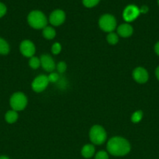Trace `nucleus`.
Returning <instances> with one entry per match:
<instances>
[{
	"instance_id": "obj_1",
	"label": "nucleus",
	"mask_w": 159,
	"mask_h": 159,
	"mask_svg": "<svg viewBox=\"0 0 159 159\" xmlns=\"http://www.w3.org/2000/svg\"><path fill=\"white\" fill-rule=\"evenodd\" d=\"M129 141L121 137H113L107 143V150L113 156H125L130 152Z\"/></svg>"
},
{
	"instance_id": "obj_2",
	"label": "nucleus",
	"mask_w": 159,
	"mask_h": 159,
	"mask_svg": "<svg viewBox=\"0 0 159 159\" xmlns=\"http://www.w3.org/2000/svg\"><path fill=\"white\" fill-rule=\"evenodd\" d=\"M27 22L30 26L34 29H44L48 24V20L42 12L34 10L29 13Z\"/></svg>"
},
{
	"instance_id": "obj_3",
	"label": "nucleus",
	"mask_w": 159,
	"mask_h": 159,
	"mask_svg": "<svg viewBox=\"0 0 159 159\" xmlns=\"http://www.w3.org/2000/svg\"><path fill=\"white\" fill-rule=\"evenodd\" d=\"M90 140L93 144L101 145L107 138V134L105 130L100 125H94L91 127L89 134Z\"/></svg>"
},
{
	"instance_id": "obj_4",
	"label": "nucleus",
	"mask_w": 159,
	"mask_h": 159,
	"mask_svg": "<svg viewBox=\"0 0 159 159\" xmlns=\"http://www.w3.org/2000/svg\"><path fill=\"white\" fill-rule=\"evenodd\" d=\"M9 104L12 109L15 111H21L24 110L27 105V98L23 93L17 92L11 96Z\"/></svg>"
},
{
	"instance_id": "obj_5",
	"label": "nucleus",
	"mask_w": 159,
	"mask_h": 159,
	"mask_svg": "<svg viewBox=\"0 0 159 159\" xmlns=\"http://www.w3.org/2000/svg\"><path fill=\"white\" fill-rule=\"evenodd\" d=\"M98 24L103 31L112 33L116 28V20L111 14H104L99 19Z\"/></svg>"
},
{
	"instance_id": "obj_6",
	"label": "nucleus",
	"mask_w": 159,
	"mask_h": 159,
	"mask_svg": "<svg viewBox=\"0 0 159 159\" xmlns=\"http://www.w3.org/2000/svg\"><path fill=\"white\" fill-rule=\"evenodd\" d=\"M48 83H49V81H48V76L45 75H41L34 79L31 84V87L35 93H41L47 88Z\"/></svg>"
},
{
	"instance_id": "obj_7",
	"label": "nucleus",
	"mask_w": 159,
	"mask_h": 159,
	"mask_svg": "<svg viewBox=\"0 0 159 159\" xmlns=\"http://www.w3.org/2000/svg\"><path fill=\"white\" fill-rule=\"evenodd\" d=\"M140 13V9L137 6H134V5H129L125 8L123 16L125 21L130 23V22L135 20L139 16Z\"/></svg>"
},
{
	"instance_id": "obj_8",
	"label": "nucleus",
	"mask_w": 159,
	"mask_h": 159,
	"mask_svg": "<svg viewBox=\"0 0 159 159\" xmlns=\"http://www.w3.org/2000/svg\"><path fill=\"white\" fill-rule=\"evenodd\" d=\"M20 50L21 54L26 57H31L35 54V46L34 43L29 40H23L20 43Z\"/></svg>"
},
{
	"instance_id": "obj_9",
	"label": "nucleus",
	"mask_w": 159,
	"mask_h": 159,
	"mask_svg": "<svg viewBox=\"0 0 159 159\" xmlns=\"http://www.w3.org/2000/svg\"><path fill=\"white\" fill-rule=\"evenodd\" d=\"M65 20V14L61 9H56L51 13L49 16V22L52 26H58L64 23Z\"/></svg>"
},
{
	"instance_id": "obj_10",
	"label": "nucleus",
	"mask_w": 159,
	"mask_h": 159,
	"mask_svg": "<svg viewBox=\"0 0 159 159\" xmlns=\"http://www.w3.org/2000/svg\"><path fill=\"white\" fill-rule=\"evenodd\" d=\"M132 77L136 82L143 84L147 82L148 79H149V75H148L147 71L144 68L137 67L132 71Z\"/></svg>"
},
{
	"instance_id": "obj_11",
	"label": "nucleus",
	"mask_w": 159,
	"mask_h": 159,
	"mask_svg": "<svg viewBox=\"0 0 159 159\" xmlns=\"http://www.w3.org/2000/svg\"><path fill=\"white\" fill-rule=\"evenodd\" d=\"M41 65L48 72H52L55 68V63L52 57L48 54H43L41 56Z\"/></svg>"
},
{
	"instance_id": "obj_12",
	"label": "nucleus",
	"mask_w": 159,
	"mask_h": 159,
	"mask_svg": "<svg viewBox=\"0 0 159 159\" xmlns=\"http://www.w3.org/2000/svg\"><path fill=\"white\" fill-rule=\"evenodd\" d=\"M117 32L120 37L126 38V37H129L132 35L133 29H132V26L129 25V23H123L120 26H118Z\"/></svg>"
},
{
	"instance_id": "obj_13",
	"label": "nucleus",
	"mask_w": 159,
	"mask_h": 159,
	"mask_svg": "<svg viewBox=\"0 0 159 159\" xmlns=\"http://www.w3.org/2000/svg\"><path fill=\"white\" fill-rule=\"evenodd\" d=\"M95 153V148L92 144H86L82 148L81 155L85 158H90Z\"/></svg>"
},
{
	"instance_id": "obj_14",
	"label": "nucleus",
	"mask_w": 159,
	"mask_h": 159,
	"mask_svg": "<svg viewBox=\"0 0 159 159\" xmlns=\"http://www.w3.org/2000/svg\"><path fill=\"white\" fill-rule=\"evenodd\" d=\"M5 119L8 124H13L18 119V113L13 110H9L5 115Z\"/></svg>"
},
{
	"instance_id": "obj_15",
	"label": "nucleus",
	"mask_w": 159,
	"mask_h": 159,
	"mask_svg": "<svg viewBox=\"0 0 159 159\" xmlns=\"http://www.w3.org/2000/svg\"><path fill=\"white\" fill-rule=\"evenodd\" d=\"M42 34H43L44 37L45 39H47V40H51V39H53L55 37L56 32L54 28H52L51 26H47L43 29Z\"/></svg>"
},
{
	"instance_id": "obj_16",
	"label": "nucleus",
	"mask_w": 159,
	"mask_h": 159,
	"mask_svg": "<svg viewBox=\"0 0 159 159\" xmlns=\"http://www.w3.org/2000/svg\"><path fill=\"white\" fill-rule=\"evenodd\" d=\"M9 52V45L4 39L0 37V54L6 55Z\"/></svg>"
},
{
	"instance_id": "obj_17",
	"label": "nucleus",
	"mask_w": 159,
	"mask_h": 159,
	"mask_svg": "<svg viewBox=\"0 0 159 159\" xmlns=\"http://www.w3.org/2000/svg\"><path fill=\"white\" fill-rule=\"evenodd\" d=\"M29 65L33 69H37L41 66L40 58H38L37 57H34V56L31 57L29 61Z\"/></svg>"
},
{
	"instance_id": "obj_18",
	"label": "nucleus",
	"mask_w": 159,
	"mask_h": 159,
	"mask_svg": "<svg viewBox=\"0 0 159 159\" xmlns=\"http://www.w3.org/2000/svg\"><path fill=\"white\" fill-rule=\"evenodd\" d=\"M107 41H108V43L111 45L116 44L118 41V35L113 32L109 33L107 36Z\"/></svg>"
},
{
	"instance_id": "obj_19",
	"label": "nucleus",
	"mask_w": 159,
	"mask_h": 159,
	"mask_svg": "<svg viewBox=\"0 0 159 159\" xmlns=\"http://www.w3.org/2000/svg\"><path fill=\"white\" fill-rule=\"evenodd\" d=\"M142 117H143V112L141 110H137L132 113V116H131V120L134 124H137L141 120Z\"/></svg>"
},
{
	"instance_id": "obj_20",
	"label": "nucleus",
	"mask_w": 159,
	"mask_h": 159,
	"mask_svg": "<svg viewBox=\"0 0 159 159\" xmlns=\"http://www.w3.org/2000/svg\"><path fill=\"white\" fill-rule=\"evenodd\" d=\"M100 0H83V4L87 8L94 7L99 3Z\"/></svg>"
},
{
	"instance_id": "obj_21",
	"label": "nucleus",
	"mask_w": 159,
	"mask_h": 159,
	"mask_svg": "<svg viewBox=\"0 0 159 159\" xmlns=\"http://www.w3.org/2000/svg\"><path fill=\"white\" fill-rule=\"evenodd\" d=\"M61 50H62V46L58 42L55 43L51 47V52L53 54H59L61 52Z\"/></svg>"
},
{
	"instance_id": "obj_22",
	"label": "nucleus",
	"mask_w": 159,
	"mask_h": 159,
	"mask_svg": "<svg viewBox=\"0 0 159 159\" xmlns=\"http://www.w3.org/2000/svg\"><path fill=\"white\" fill-rule=\"evenodd\" d=\"M56 68H57V71H59V73L62 74V73H64L65 71H66L67 65L66 64H65V62L60 61L59 64H58L57 66H56Z\"/></svg>"
},
{
	"instance_id": "obj_23",
	"label": "nucleus",
	"mask_w": 159,
	"mask_h": 159,
	"mask_svg": "<svg viewBox=\"0 0 159 159\" xmlns=\"http://www.w3.org/2000/svg\"><path fill=\"white\" fill-rule=\"evenodd\" d=\"M95 159H108V155L104 151H100L95 155Z\"/></svg>"
},
{
	"instance_id": "obj_24",
	"label": "nucleus",
	"mask_w": 159,
	"mask_h": 159,
	"mask_svg": "<svg viewBox=\"0 0 159 159\" xmlns=\"http://www.w3.org/2000/svg\"><path fill=\"white\" fill-rule=\"evenodd\" d=\"M48 81H49V82H57L58 80H59V75H58V73H55V72H51V74L49 75L48 76Z\"/></svg>"
},
{
	"instance_id": "obj_25",
	"label": "nucleus",
	"mask_w": 159,
	"mask_h": 159,
	"mask_svg": "<svg viewBox=\"0 0 159 159\" xmlns=\"http://www.w3.org/2000/svg\"><path fill=\"white\" fill-rule=\"evenodd\" d=\"M6 12V6L3 3L0 2V18L2 17Z\"/></svg>"
},
{
	"instance_id": "obj_26",
	"label": "nucleus",
	"mask_w": 159,
	"mask_h": 159,
	"mask_svg": "<svg viewBox=\"0 0 159 159\" xmlns=\"http://www.w3.org/2000/svg\"><path fill=\"white\" fill-rule=\"evenodd\" d=\"M147 11H148V7H147V6H142L141 9H140V12H142V13H146Z\"/></svg>"
},
{
	"instance_id": "obj_27",
	"label": "nucleus",
	"mask_w": 159,
	"mask_h": 159,
	"mask_svg": "<svg viewBox=\"0 0 159 159\" xmlns=\"http://www.w3.org/2000/svg\"><path fill=\"white\" fill-rule=\"evenodd\" d=\"M154 51H155L156 54L159 56V41L157 42L155 46H154Z\"/></svg>"
},
{
	"instance_id": "obj_28",
	"label": "nucleus",
	"mask_w": 159,
	"mask_h": 159,
	"mask_svg": "<svg viewBox=\"0 0 159 159\" xmlns=\"http://www.w3.org/2000/svg\"><path fill=\"white\" fill-rule=\"evenodd\" d=\"M155 75H156V77H157V80L159 81V66L157 67V68H156V70H155Z\"/></svg>"
},
{
	"instance_id": "obj_29",
	"label": "nucleus",
	"mask_w": 159,
	"mask_h": 159,
	"mask_svg": "<svg viewBox=\"0 0 159 159\" xmlns=\"http://www.w3.org/2000/svg\"><path fill=\"white\" fill-rule=\"evenodd\" d=\"M0 159H9V158H8L7 156H5V155H2V156H0Z\"/></svg>"
},
{
	"instance_id": "obj_30",
	"label": "nucleus",
	"mask_w": 159,
	"mask_h": 159,
	"mask_svg": "<svg viewBox=\"0 0 159 159\" xmlns=\"http://www.w3.org/2000/svg\"><path fill=\"white\" fill-rule=\"evenodd\" d=\"M157 3H158V5H159V0H157Z\"/></svg>"
}]
</instances>
